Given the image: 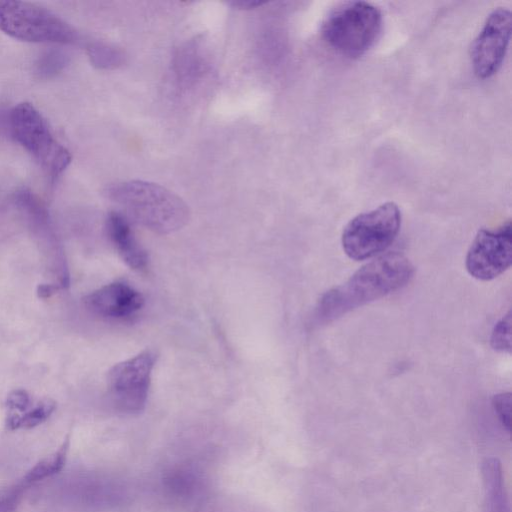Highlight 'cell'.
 Wrapping results in <instances>:
<instances>
[{"label":"cell","instance_id":"3","mask_svg":"<svg viewBox=\"0 0 512 512\" xmlns=\"http://www.w3.org/2000/svg\"><path fill=\"white\" fill-rule=\"evenodd\" d=\"M382 22L381 11L375 5L366 1L346 2L327 16L322 36L334 51L355 59L374 45Z\"/></svg>","mask_w":512,"mask_h":512},{"label":"cell","instance_id":"9","mask_svg":"<svg viewBox=\"0 0 512 512\" xmlns=\"http://www.w3.org/2000/svg\"><path fill=\"white\" fill-rule=\"evenodd\" d=\"M512 13L495 8L487 17L471 47V62L477 77L493 76L501 67L511 38Z\"/></svg>","mask_w":512,"mask_h":512},{"label":"cell","instance_id":"6","mask_svg":"<svg viewBox=\"0 0 512 512\" xmlns=\"http://www.w3.org/2000/svg\"><path fill=\"white\" fill-rule=\"evenodd\" d=\"M401 226V211L394 202L358 214L344 227L341 243L345 254L356 261L372 258L396 239Z\"/></svg>","mask_w":512,"mask_h":512},{"label":"cell","instance_id":"14","mask_svg":"<svg viewBox=\"0 0 512 512\" xmlns=\"http://www.w3.org/2000/svg\"><path fill=\"white\" fill-rule=\"evenodd\" d=\"M69 440L66 439L61 447L52 455L36 464L25 476L27 482H35L58 473L65 465Z\"/></svg>","mask_w":512,"mask_h":512},{"label":"cell","instance_id":"1","mask_svg":"<svg viewBox=\"0 0 512 512\" xmlns=\"http://www.w3.org/2000/svg\"><path fill=\"white\" fill-rule=\"evenodd\" d=\"M413 274L414 267L403 254H382L363 265L346 282L325 292L316 306L315 320L329 323L404 287Z\"/></svg>","mask_w":512,"mask_h":512},{"label":"cell","instance_id":"5","mask_svg":"<svg viewBox=\"0 0 512 512\" xmlns=\"http://www.w3.org/2000/svg\"><path fill=\"white\" fill-rule=\"evenodd\" d=\"M0 31L29 43L71 44L77 33L69 23L40 5L0 0Z\"/></svg>","mask_w":512,"mask_h":512},{"label":"cell","instance_id":"8","mask_svg":"<svg viewBox=\"0 0 512 512\" xmlns=\"http://www.w3.org/2000/svg\"><path fill=\"white\" fill-rule=\"evenodd\" d=\"M512 263V225L503 223L496 229H480L466 255L468 273L482 281L492 280Z\"/></svg>","mask_w":512,"mask_h":512},{"label":"cell","instance_id":"17","mask_svg":"<svg viewBox=\"0 0 512 512\" xmlns=\"http://www.w3.org/2000/svg\"><path fill=\"white\" fill-rule=\"evenodd\" d=\"M511 324V311H508V313L495 324L490 337V343L494 350L507 353L511 352Z\"/></svg>","mask_w":512,"mask_h":512},{"label":"cell","instance_id":"13","mask_svg":"<svg viewBox=\"0 0 512 512\" xmlns=\"http://www.w3.org/2000/svg\"><path fill=\"white\" fill-rule=\"evenodd\" d=\"M55 409L52 400L38 401L29 410L20 415H8L7 426L14 430L19 428H32L44 422Z\"/></svg>","mask_w":512,"mask_h":512},{"label":"cell","instance_id":"15","mask_svg":"<svg viewBox=\"0 0 512 512\" xmlns=\"http://www.w3.org/2000/svg\"><path fill=\"white\" fill-rule=\"evenodd\" d=\"M88 56L98 69H114L124 62L121 50L103 42H95L88 47Z\"/></svg>","mask_w":512,"mask_h":512},{"label":"cell","instance_id":"2","mask_svg":"<svg viewBox=\"0 0 512 512\" xmlns=\"http://www.w3.org/2000/svg\"><path fill=\"white\" fill-rule=\"evenodd\" d=\"M106 193L128 218L155 233L176 232L190 218L187 204L159 184L140 180L126 181L109 186Z\"/></svg>","mask_w":512,"mask_h":512},{"label":"cell","instance_id":"7","mask_svg":"<svg viewBox=\"0 0 512 512\" xmlns=\"http://www.w3.org/2000/svg\"><path fill=\"white\" fill-rule=\"evenodd\" d=\"M156 358L155 352L145 350L110 369L109 394L120 412L134 415L145 408Z\"/></svg>","mask_w":512,"mask_h":512},{"label":"cell","instance_id":"19","mask_svg":"<svg viewBox=\"0 0 512 512\" xmlns=\"http://www.w3.org/2000/svg\"><path fill=\"white\" fill-rule=\"evenodd\" d=\"M8 415H20L29 410L33 404L29 394L25 390L12 391L6 401Z\"/></svg>","mask_w":512,"mask_h":512},{"label":"cell","instance_id":"10","mask_svg":"<svg viewBox=\"0 0 512 512\" xmlns=\"http://www.w3.org/2000/svg\"><path fill=\"white\" fill-rule=\"evenodd\" d=\"M84 301L93 313L112 319L128 318L144 305V298L140 292L119 281L95 290Z\"/></svg>","mask_w":512,"mask_h":512},{"label":"cell","instance_id":"18","mask_svg":"<svg viewBox=\"0 0 512 512\" xmlns=\"http://www.w3.org/2000/svg\"><path fill=\"white\" fill-rule=\"evenodd\" d=\"M511 404L512 395L510 392H503L493 396L492 406L501 425L510 431L511 426Z\"/></svg>","mask_w":512,"mask_h":512},{"label":"cell","instance_id":"12","mask_svg":"<svg viewBox=\"0 0 512 512\" xmlns=\"http://www.w3.org/2000/svg\"><path fill=\"white\" fill-rule=\"evenodd\" d=\"M485 512H509L500 462L486 459L482 466Z\"/></svg>","mask_w":512,"mask_h":512},{"label":"cell","instance_id":"16","mask_svg":"<svg viewBox=\"0 0 512 512\" xmlns=\"http://www.w3.org/2000/svg\"><path fill=\"white\" fill-rule=\"evenodd\" d=\"M69 55L60 49H51L43 53L35 64V73L40 78H51L62 70L69 63Z\"/></svg>","mask_w":512,"mask_h":512},{"label":"cell","instance_id":"20","mask_svg":"<svg viewBox=\"0 0 512 512\" xmlns=\"http://www.w3.org/2000/svg\"><path fill=\"white\" fill-rule=\"evenodd\" d=\"M231 6L238 9H254L259 6L264 5V2H261L259 0H234L232 2H229Z\"/></svg>","mask_w":512,"mask_h":512},{"label":"cell","instance_id":"11","mask_svg":"<svg viewBox=\"0 0 512 512\" xmlns=\"http://www.w3.org/2000/svg\"><path fill=\"white\" fill-rule=\"evenodd\" d=\"M106 229L123 261L133 270L145 269L148 255L135 239L127 217L119 212H111L106 220Z\"/></svg>","mask_w":512,"mask_h":512},{"label":"cell","instance_id":"4","mask_svg":"<svg viewBox=\"0 0 512 512\" xmlns=\"http://www.w3.org/2000/svg\"><path fill=\"white\" fill-rule=\"evenodd\" d=\"M12 138L53 179L70 165L72 155L53 135L46 119L30 102H20L9 112Z\"/></svg>","mask_w":512,"mask_h":512}]
</instances>
